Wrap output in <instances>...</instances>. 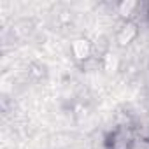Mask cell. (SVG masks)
Segmentation results:
<instances>
[{"label":"cell","instance_id":"obj_1","mask_svg":"<svg viewBox=\"0 0 149 149\" xmlns=\"http://www.w3.org/2000/svg\"><path fill=\"white\" fill-rule=\"evenodd\" d=\"M135 37H137V26H135L133 23H126V25L119 30V33H118V40H119L121 46L130 44Z\"/></svg>","mask_w":149,"mask_h":149},{"label":"cell","instance_id":"obj_5","mask_svg":"<svg viewBox=\"0 0 149 149\" xmlns=\"http://www.w3.org/2000/svg\"><path fill=\"white\" fill-rule=\"evenodd\" d=\"M135 6H137L135 2H125V4H121V7H119V9H121V14H125V16L130 14V11L135 9Z\"/></svg>","mask_w":149,"mask_h":149},{"label":"cell","instance_id":"obj_4","mask_svg":"<svg viewBox=\"0 0 149 149\" xmlns=\"http://www.w3.org/2000/svg\"><path fill=\"white\" fill-rule=\"evenodd\" d=\"M130 149H149V140H140V139H137V140L132 142Z\"/></svg>","mask_w":149,"mask_h":149},{"label":"cell","instance_id":"obj_3","mask_svg":"<svg viewBox=\"0 0 149 149\" xmlns=\"http://www.w3.org/2000/svg\"><path fill=\"white\" fill-rule=\"evenodd\" d=\"M135 130H137V135H139L140 140H149V116L140 118V121L137 123Z\"/></svg>","mask_w":149,"mask_h":149},{"label":"cell","instance_id":"obj_2","mask_svg":"<svg viewBox=\"0 0 149 149\" xmlns=\"http://www.w3.org/2000/svg\"><path fill=\"white\" fill-rule=\"evenodd\" d=\"M72 51H74V56H76V58L84 60V58L90 56L91 47H90V42H88V40L77 39V40H74V44H72Z\"/></svg>","mask_w":149,"mask_h":149}]
</instances>
